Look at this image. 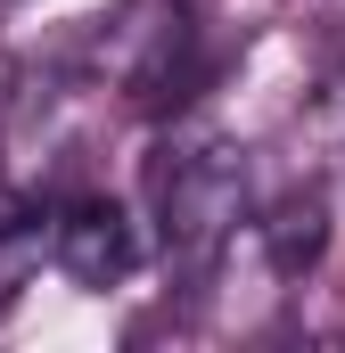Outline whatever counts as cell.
I'll return each mask as SVG.
<instances>
[{"label": "cell", "mask_w": 345, "mask_h": 353, "mask_svg": "<svg viewBox=\"0 0 345 353\" xmlns=\"http://www.w3.org/2000/svg\"><path fill=\"white\" fill-rule=\"evenodd\" d=\"M157 214H165V263L181 279H206L247 214V148L197 140L189 157H172L157 173Z\"/></svg>", "instance_id": "6da1fadb"}, {"label": "cell", "mask_w": 345, "mask_h": 353, "mask_svg": "<svg viewBox=\"0 0 345 353\" xmlns=\"http://www.w3.org/2000/svg\"><path fill=\"white\" fill-rule=\"evenodd\" d=\"M50 255L58 271L75 279V288H115L124 271H132V214L115 205V197H75L58 222H50Z\"/></svg>", "instance_id": "7a4b0ae2"}, {"label": "cell", "mask_w": 345, "mask_h": 353, "mask_svg": "<svg viewBox=\"0 0 345 353\" xmlns=\"http://www.w3.org/2000/svg\"><path fill=\"white\" fill-rule=\"evenodd\" d=\"M263 255H271L279 279H304V271L329 255V197H321V189L279 197V205H271V222H263Z\"/></svg>", "instance_id": "3957f363"}]
</instances>
